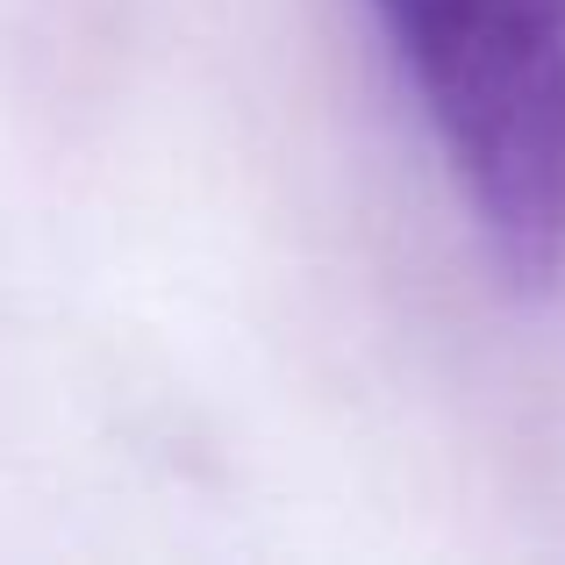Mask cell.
<instances>
[{"mask_svg":"<svg viewBox=\"0 0 565 565\" xmlns=\"http://www.w3.org/2000/svg\"><path fill=\"white\" fill-rule=\"evenodd\" d=\"M423 100L487 258L523 294L565 279V0H365Z\"/></svg>","mask_w":565,"mask_h":565,"instance_id":"cell-1","label":"cell"}]
</instances>
